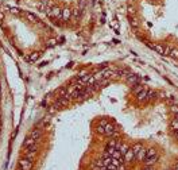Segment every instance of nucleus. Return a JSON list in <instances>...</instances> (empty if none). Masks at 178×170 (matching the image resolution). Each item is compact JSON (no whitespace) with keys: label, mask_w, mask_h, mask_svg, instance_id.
Listing matches in <instances>:
<instances>
[{"label":"nucleus","mask_w":178,"mask_h":170,"mask_svg":"<svg viewBox=\"0 0 178 170\" xmlns=\"http://www.w3.org/2000/svg\"><path fill=\"white\" fill-rule=\"evenodd\" d=\"M19 166L24 170H31L32 169V161L27 159V158H22L19 161Z\"/></svg>","instance_id":"nucleus-1"},{"label":"nucleus","mask_w":178,"mask_h":170,"mask_svg":"<svg viewBox=\"0 0 178 170\" xmlns=\"http://www.w3.org/2000/svg\"><path fill=\"white\" fill-rule=\"evenodd\" d=\"M123 157H124V159H125V162H128V163H132L134 161H135V158H136V155H135V153L132 151V149L130 147V149L127 150V153H125V154L123 155Z\"/></svg>","instance_id":"nucleus-2"},{"label":"nucleus","mask_w":178,"mask_h":170,"mask_svg":"<svg viewBox=\"0 0 178 170\" xmlns=\"http://www.w3.org/2000/svg\"><path fill=\"white\" fill-rule=\"evenodd\" d=\"M139 81H140V78H139V76H136V74H130L127 77V82L131 85V87H135V85L140 84Z\"/></svg>","instance_id":"nucleus-3"},{"label":"nucleus","mask_w":178,"mask_h":170,"mask_svg":"<svg viewBox=\"0 0 178 170\" xmlns=\"http://www.w3.org/2000/svg\"><path fill=\"white\" fill-rule=\"evenodd\" d=\"M69 99H70V97H66V96H62V97H59L58 100L55 101L54 107H55V108H59V107H65V105H68V103H69Z\"/></svg>","instance_id":"nucleus-4"},{"label":"nucleus","mask_w":178,"mask_h":170,"mask_svg":"<svg viewBox=\"0 0 178 170\" xmlns=\"http://www.w3.org/2000/svg\"><path fill=\"white\" fill-rule=\"evenodd\" d=\"M158 154L157 155H154V157H150V158H146L143 161V165L144 166H152V165H155L158 162Z\"/></svg>","instance_id":"nucleus-5"},{"label":"nucleus","mask_w":178,"mask_h":170,"mask_svg":"<svg viewBox=\"0 0 178 170\" xmlns=\"http://www.w3.org/2000/svg\"><path fill=\"white\" fill-rule=\"evenodd\" d=\"M147 46L150 47V49H152V50H155L158 54H161L163 55V51H165V47H163L162 45H151V43H147Z\"/></svg>","instance_id":"nucleus-6"},{"label":"nucleus","mask_w":178,"mask_h":170,"mask_svg":"<svg viewBox=\"0 0 178 170\" xmlns=\"http://www.w3.org/2000/svg\"><path fill=\"white\" fill-rule=\"evenodd\" d=\"M51 16H54L57 19H62V9L59 7H53L51 8Z\"/></svg>","instance_id":"nucleus-7"},{"label":"nucleus","mask_w":178,"mask_h":170,"mask_svg":"<svg viewBox=\"0 0 178 170\" xmlns=\"http://www.w3.org/2000/svg\"><path fill=\"white\" fill-rule=\"evenodd\" d=\"M146 155H147V150L144 149V147H142V150L139 151V153L136 154V161H139V162H143L144 159H146Z\"/></svg>","instance_id":"nucleus-8"},{"label":"nucleus","mask_w":178,"mask_h":170,"mask_svg":"<svg viewBox=\"0 0 178 170\" xmlns=\"http://www.w3.org/2000/svg\"><path fill=\"white\" fill-rule=\"evenodd\" d=\"M104 128H105V134H104V135H107V136H112L113 131L116 130V128H115V126L112 124V123H107V126L104 127Z\"/></svg>","instance_id":"nucleus-9"},{"label":"nucleus","mask_w":178,"mask_h":170,"mask_svg":"<svg viewBox=\"0 0 178 170\" xmlns=\"http://www.w3.org/2000/svg\"><path fill=\"white\" fill-rule=\"evenodd\" d=\"M147 97V89H143V91H140L138 94H136V100L140 103V101H144Z\"/></svg>","instance_id":"nucleus-10"},{"label":"nucleus","mask_w":178,"mask_h":170,"mask_svg":"<svg viewBox=\"0 0 178 170\" xmlns=\"http://www.w3.org/2000/svg\"><path fill=\"white\" fill-rule=\"evenodd\" d=\"M70 16H72V9L70 8H63L62 9V19L63 20H69Z\"/></svg>","instance_id":"nucleus-11"},{"label":"nucleus","mask_w":178,"mask_h":170,"mask_svg":"<svg viewBox=\"0 0 178 170\" xmlns=\"http://www.w3.org/2000/svg\"><path fill=\"white\" fill-rule=\"evenodd\" d=\"M55 94H57V96H59V97L66 96V94H68V88H66V87H63V88L58 89V91H55Z\"/></svg>","instance_id":"nucleus-12"},{"label":"nucleus","mask_w":178,"mask_h":170,"mask_svg":"<svg viewBox=\"0 0 178 170\" xmlns=\"http://www.w3.org/2000/svg\"><path fill=\"white\" fill-rule=\"evenodd\" d=\"M41 135H42V131H41V130H32V132H31V135H30V136H31L32 139H35V140H36V139H39V138H41Z\"/></svg>","instance_id":"nucleus-13"},{"label":"nucleus","mask_w":178,"mask_h":170,"mask_svg":"<svg viewBox=\"0 0 178 170\" xmlns=\"http://www.w3.org/2000/svg\"><path fill=\"white\" fill-rule=\"evenodd\" d=\"M34 143H35V139H32L31 136H30V138H27V139L24 140V143H23V147L29 149L30 146H32V144H34Z\"/></svg>","instance_id":"nucleus-14"},{"label":"nucleus","mask_w":178,"mask_h":170,"mask_svg":"<svg viewBox=\"0 0 178 170\" xmlns=\"http://www.w3.org/2000/svg\"><path fill=\"white\" fill-rule=\"evenodd\" d=\"M112 158H115V159H119V161H121V162H123V154H121L119 150H115V153L112 154Z\"/></svg>","instance_id":"nucleus-15"},{"label":"nucleus","mask_w":178,"mask_h":170,"mask_svg":"<svg viewBox=\"0 0 178 170\" xmlns=\"http://www.w3.org/2000/svg\"><path fill=\"white\" fill-rule=\"evenodd\" d=\"M132 88H134V89H132V93L135 94V96H136V94H138L140 91H143V89H144V88H143V85H140V84L135 85V87H132Z\"/></svg>","instance_id":"nucleus-16"},{"label":"nucleus","mask_w":178,"mask_h":170,"mask_svg":"<svg viewBox=\"0 0 178 170\" xmlns=\"http://www.w3.org/2000/svg\"><path fill=\"white\" fill-rule=\"evenodd\" d=\"M128 149H130V146H128V144H125V143H121V146H119V149H118V150H119L120 153L124 155L125 153H127V150H128Z\"/></svg>","instance_id":"nucleus-17"},{"label":"nucleus","mask_w":178,"mask_h":170,"mask_svg":"<svg viewBox=\"0 0 178 170\" xmlns=\"http://www.w3.org/2000/svg\"><path fill=\"white\" fill-rule=\"evenodd\" d=\"M115 73L112 70H104L103 72V78H109V77H113Z\"/></svg>","instance_id":"nucleus-18"},{"label":"nucleus","mask_w":178,"mask_h":170,"mask_svg":"<svg viewBox=\"0 0 178 170\" xmlns=\"http://www.w3.org/2000/svg\"><path fill=\"white\" fill-rule=\"evenodd\" d=\"M142 147H143V146L140 144V143H136V144H134V146H132V147H131V149H132V151L135 153V155H136V154L139 153V151L142 150Z\"/></svg>","instance_id":"nucleus-19"},{"label":"nucleus","mask_w":178,"mask_h":170,"mask_svg":"<svg viewBox=\"0 0 178 170\" xmlns=\"http://www.w3.org/2000/svg\"><path fill=\"white\" fill-rule=\"evenodd\" d=\"M154 155H157V150L151 147V149H148L147 150V155H146V158H150V157H154Z\"/></svg>","instance_id":"nucleus-20"},{"label":"nucleus","mask_w":178,"mask_h":170,"mask_svg":"<svg viewBox=\"0 0 178 170\" xmlns=\"http://www.w3.org/2000/svg\"><path fill=\"white\" fill-rule=\"evenodd\" d=\"M157 96V92H154V91H147V97H146V100H151V99H154Z\"/></svg>","instance_id":"nucleus-21"},{"label":"nucleus","mask_w":178,"mask_h":170,"mask_svg":"<svg viewBox=\"0 0 178 170\" xmlns=\"http://www.w3.org/2000/svg\"><path fill=\"white\" fill-rule=\"evenodd\" d=\"M26 18L29 19L30 22H32V23H35V22H36V18H35V15H32V14H30V12H26Z\"/></svg>","instance_id":"nucleus-22"},{"label":"nucleus","mask_w":178,"mask_h":170,"mask_svg":"<svg viewBox=\"0 0 178 170\" xmlns=\"http://www.w3.org/2000/svg\"><path fill=\"white\" fill-rule=\"evenodd\" d=\"M35 153H36V151H29V150H27L26 158H27V159H30V161H32V158L35 157Z\"/></svg>","instance_id":"nucleus-23"},{"label":"nucleus","mask_w":178,"mask_h":170,"mask_svg":"<svg viewBox=\"0 0 178 170\" xmlns=\"http://www.w3.org/2000/svg\"><path fill=\"white\" fill-rule=\"evenodd\" d=\"M170 127L173 130H175V131H178V119H174L171 123H170Z\"/></svg>","instance_id":"nucleus-24"},{"label":"nucleus","mask_w":178,"mask_h":170,"mask_svg":"<svg viewBox=\"0 0 178 170\" xmlns=\"http://www.w3.org/2000/svg\"><path fill=\"white\" fill-rule=\"evenodd\" d=\"M93 77H95L96 82H99L100 80H103V72H100V73H96V74H93Z\"/></svg>","instance_id":"nucleus-25"},{"label":"nucleus","mask_w":178,"mask_h":170,"mask_svg":"<svg viewBox=\"0 0 178 170\" xmlns=\"http://www.w3.org/2000/svg\"><path fill=\"white\" fill-rule=\"evenodd\" d=\"M171 57V58H178V50H175V49H171V51H170V54H169Z\"/></svg>","instance_id":"nucleus-26"},{"label":"nucleus","mask_w":178,"mask_h":170,"mask_svg":"<svg viewBox=\"0 0 178 170\" xmlns=\"http://www.w3.org/2000/svg\"><path fill=\"white\" fill-rule=\"evenodd\" d=\"M72 14H73V16H74V18H78V16H80V14H81V8H76V9H73Z\"/></svg>","instance_id":"nucleus-27"},{"label":"nucleus","mask_w":178,"mask_h":170,"mask_svg":"<svg viewBox=\"0 0 178 170\" xmlns=\"http://www.w3.org/2000/svg\"><path fill=\"white\" fill-rule=\"evenodd\" d=\"M131 26H132L134 28H136V27L139 26V22H138L135 18H134V19H131Z\"/></svg>","instance_id":"nucleus-28"},{"label":"nucleus","mask_w":178,"mask_h":170,"mask_svg":"<svg viewBox=\"0 0 178 170\" xmlns=\"http://www.w3.org/2000/svg\"><path fill=\"white\" fill-rule=\"evenodd\" d=\"M38 57H39V53H32L31 57H30V59L31 61H36V59H38Z\"/></svg>","instance_id":"nucleus-29"},{"label":"nucleus","mask_w":178,"mask_h":170,"mask_svg":"<svg viewBox=\"0 0 178 170\" xmlns=\"http://www.w3.org/2000/svg\"><path fill=\"white\" fill-rule=\"evenodd\" d=\"M97 132H99V134H105V128L99 124V127H97Z\"/></svg>","instance_id":"nucleus-30"},{"label":"nucleus","mask_w":178,"mask_h":170,"mask_svg":"<svg viewBox=\"0 0 178 170\" xmlns=\"http://www.w3.org/2000/svg\"><path fill=\"white\" fill-rule=\"evenodd\" d=\"M170 51H171V47L165 46V51H163V55H169V54H170Z\"/></svg>","instance_id":"nucleus-31"},{"label":"nucleus","mask_w":178,"mask_h":170,"mask_svg":"<svg viewBox=\"0 0 178 170\" xmlns=\"http://www.w3.org/2000/svg\"><path fill=\"white\" fill-rule=\"evenodd\" d=\"M128 14H130V15H134V14H135V8L132 7V6H128Z\"/></svg>","instance_id":"nucleus-32"},{"label":"nucleus","mask_w":178,"mask_h":170,"mask_svg":"<svg viewBox=\"0 0 178 170\" xmlns=\"http://www.w3.org/2000/svg\"><path fill=\"white\" fill-rule=\"evenodd\" d=\"M27 150H29V151H36V150H38V146H36V144L34 143L32 146H30V147L27 149Z\"/></svg>","instance_id":"nucleus-33"},{"label":"nucleus","mask_w":178,"mask_h":170,"mask_svg":"<svg viewBox=\"0 0 178 170\" xmlns=\"http://www.w3.org/2000/svg\"><path fill=\"white\" fill-rule=\"evenodd\" d=\"M171 112H174L175 115L178 116V107H175V105H171Z\"/></svg>","instance_id":"nucleus-34"},{"label":"nucleus","mask_w":178,"mask_h":170,"mask_svg":"<svg viewBox=\"0 0 178 170\" xmlns=\"http://www.w3.org/2000/svg\"><path fill=\"white\" fill-rule=\"evenodd\" d=\"M55 43H57V39H50L49 43H47V46H54Z\"/></svg>","instance_id":"nucleus-35"},{"label":"nucleus","mask_w":178,"mask_h":170,"mask_svg":"<svg viewBox=\"0 0 178 170\" xmlns=\"http://www.w3.org/2000/svg\"><path fill=\"white\" fill-rule=\"evenodd\" d=\"M11 12L15 14V15H18V14H19V9H18V8H11Z\"/></svg>","instance_id":"nucleus-36"},{"label":"nucleus","mask_w":178,"mask_h":170,"mask_svg":"<svg viewBox=\"0 0 178 170\" xmlns=\"http://www.w3.org/2000/svg\"><path fill=\"white\" fill-rule=\"evenodd\" d=\"M107 123H108V122H107L105 119H103V120L100 122V126H103V127H105V126H107Z\"/></svg>","instance_id":"nucleus-37"},{"label":"nucleus","mask_w":178,"mask_h":170,"mask_svg":"<svg viewBox=\"0 0 178 170\" xmlns=\"http://www.w3.org/2000/svg\"><path fill=\"white\" fill-rule=\"evenodd\" d=\"M142 170H154V167L152 166H143Z\"/></svg>","instance_id":"nucleus-38"},{"label":"nucleus","mask_w":178,"mask_h":170,"mask_svg":"<svg viewBox=\"0 0 178 170\" xmlns=\"http://www.w3.org/2000/svg\"><path fill=\"white\" fill-rule=\"evenodd\" d=\"M4 19V14H0V20H3Z\"/></svg>","instance_id":"nucleus-39"},{"label":"nucleus","mask_w":178,"mask_h":170,"mask_svg":"<svg viewBox=\"0 0 178 170\" xmlns=\"http://www.w3.org/2000/svg\"><path fill=\"white\" fill-rule=\"evenodd\" d=\"M18 170H24V169H22V167H20V166H19V169H18Z\"/></svg>","instance_id":"nucleus-40"},{"label":"nucleus","mask_w":178,"mask_h":170,"mask_svg":"<svg viewBox=\"0 0 178 170\" xmlns=\"http://www.w3.org/2000/svg\"><path fill=\"white\" fill-rule=\"evenodd\" d=\"M175 169H178V163H177V165H175Z\"/></svg>","instance_id":"nucleus-41"},{"label":"nucleus","mask_w":178,"mask_h":170,"mask_svg":"<svg viewBox=\"0 0 178 170\" xmlns=\"http://www.w3.org/2000/svg\"><path fill=\"white\" fill-rule=\"evenodd\" d=\"M177 140H178V134H177Z\"/></svg>","instance_id":"nucleus-42"},{"label":"nucleus","mask_w":178,"mask_h":170,"mask_svg":"<svg viewBox=\"0 0 178 170\" xmlns=\"http://www.w3.org/2000/svg\"><path fill=\"white\" fill-rule=\"evenodd\" d=\"M0 134H2V130H0Z\"/></svg>","instance_id":"nucleus-43"},{"label":"nucleus","mask_w":178,"mask_h":170,"mask_svg":"<svg viewBox=\"0 0 178 170\" xmlns=\"http://www.w3.org/2000/svg\"><path fill=\"white\" fill-rule=\"evenodd\" d=\"M174 170H178V169H174Z\"/></svg>","instance_id":"nucleus-44"},{"label":"nucleus","mask_w":178,"mask_h":170,"mask_svg":"<svg viewBox=\"0 0 178 170\" xmlns=\"http://www.w3.org/2000/svg\"><path fill=\"white\" fill-rule=\"evenodd\" d=\"M105 170H108V169H105Z\"/></svg>","instance_id":"nucleus-45"}]
</instances>
